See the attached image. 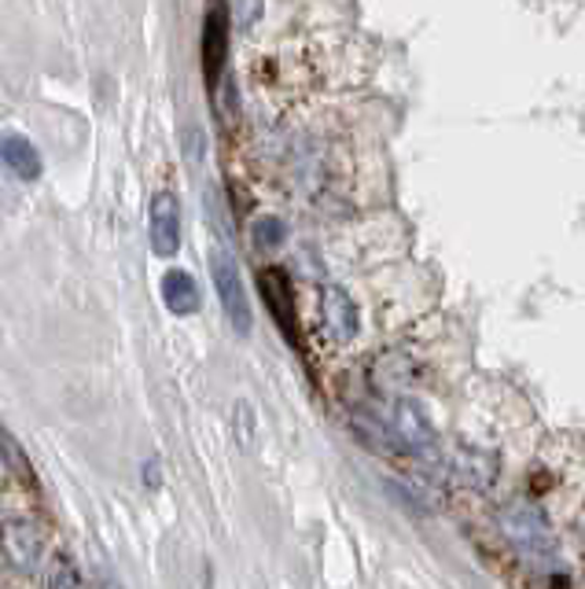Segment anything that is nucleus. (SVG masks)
I'll list each match as a JSON object with an SVG mask.
<instances>
[{"instance_id": "nucleus-1", "label": "nucleus", "mask_w": 585, "mask_h": 589, "mask_svg": "<svg viewBox=\"0 0 585 589\" xmlns=\"http://www.w3.org/2000/svg\"><path fill=\"white\" fill-rule=\"evenodd\" d=\"M500 531L505 538L524 553V560L530 564H552V531H549V520L541 515L535 504L527 501H516L500 512Z\"/></svg>"}, {"instance_id": "nucleus-2", "label": "nucleus", "mask_w": 585, "mask_h": 589, "mask_svg": "<svg viewBox=\"0 0 585 589\" xmlns=\"http://www.w3.org/2000/svg\"><path fill=\"white\" fill-rule=\"evenodd\" d=\"M211 273H214V288H217V299H222L228 324H233L239 335H247L250 324H255V313H250V299H247V288H244V277H239L236 262L222 255V251H214Z\"/></svg>"}, {"instance_id": "nucleus-3", "label": "nucleus", "mask_w": 585, "mask_h": 589, "mask_svg": "<svg viewBox=\"0 0 585 589\" xmlns=\"http://www.w3.org/2000/svg\"><path fill=\"white\" fill-rule=\"evenodd\" d=\"M151 251L159 258H173L181 251V199L159 192L151 199Z\"/></svg>"}, {"instance_id": "nucleus-4", "label": "nucleus", "mask_w": 585, "mask_h": 589, "mask_svg": "<svg viewBox=\"0 0 585 589\" xmlns=\"http://www.w3.org/2000/svg\"><path fill=\"white\" fill-rule=\"evenodd\" d=\"M228 19H233V8L228 4H214L203 19V74L211 89H217V78H222V70H225Z\"/></svg>"}, {"instance_id": "nucleus-5", "label": "nucleus", "mask_w": 585, "mask_h": 589, "mask_svg": "<svg viewBox=\"0 0 585 589\" xmlns=\"http://www.w3.org/2000/svg\"><path fill=\"white\" fill-rule=\"evenodd\" d=\"M398 431H402L405 446H409L416 457L435 460V454H438V435H435L431 420L424 416V409L416 405V402H402V405H398Z\"/></svg>"}, {"instance_id": "nucleus-6", "label": "nucleus", "mask_w": 585, "mask_h": 589, "mask_svg": "<svg viewBox=\"0 0 585 589\" xmlns=\"http://www.w3.org/2000/svg\"><path fill=\"white\" fill-rule=\"evenodd\" d=\"M258 284H262L266 307H269V313L277 318L280 332H284L288 340H295V307H291V291H288L284 269H277V266L262 269V273H258Z\"/></svg>"}, {"instance_id": "nucleus-7", "label": "nucleus", "mask_w": 585, "mask_h": 589, "mask_svg": "<svg viewBox=\"0 0 585 589\" xmlns=\"http://www.w3.org/2000/svg\"><path fill=\"white\" fill-rule=\"evenodd\" d=\"M162 302L173 318H192L200 313V288H195L192 273L184 269H166L162 277Z\"/></svg>"}, {"instance_id": "nucleus-8", "label": "nucleus", "mask_w": 585, "mask_h": 589, "mask_svg": "<svg viewBox=\"0 0 585 589\" xmlns=\"http://www.w3.org/2000/svg\"><path fill=\"white\" fill-rule=\"evenodd\" d=\"M324 324H328L331 340L347 343L358 332V307L350 302V294L342 288H328L324 291Z\"/></svg>"}, {"instance_id": "nucleus-9", "label": "nucleus", "mask_w": 585, "mask_h": 589, "mask_svg": "<svg viewBox=\"0 0 585 589\" xmlns=\"http://www.w3.org/2000/svg\"><path fill=\"white\" fill-rule=\"evenodd\" d=\"M4 163L19 181H37L41 177V155L37 147L19 133H8L4 136Z\"/></svg>"}, {"instance_id": "nucleus-10", "label": "nucleus", "mask_w": 585, "mask_h": 589, "mask_svg": "<svg viewBox=\"0 0 585 589\" xmlns=\"http://www.w3.org/2000/svg\"><path fill=\"white\" fill-rule=\"evenodd\" d=\"M4 553H8V560H12L15 567H23V571H34L37 556H41V542H37V534L26 527V523H8Z\"/></svg>"}, {"instance_id": "nucleus-11", "label": "nucleus", "mask_w": 585, "mask_h": 589, "mask_svg": "<svg viewBox=\"0 0 585 589\" xmlns=\"http://www.w3.org/2000/svg\"><path fill=\"white\" fill-rule=\"evenodd\" d=\"M48 578H52V589H75L78 586L75 567H70L67 556H59V553L48 556Z\"/></svg>"}, {"instance_id": "nucleus-12", "label": "nucleus", "mask_w": 585, "mask_h": 589, "mask_svg": "<svg viewBox=\"0 0 585 589\" xmlns=\"http://www.w3.org/2000/svg\"><path fill=\"white\" fill-rule=\"evenodd\" d=\"M4 460H8V471H12V476H19L23 482L30 479V460L23 457V449H19L12 431H4Z\"/></svg>"}, {"instance_id": "nucleus-13", "label": "nucleus", "mask_w": 585, "mask_h": 589, "mask_svg": "<svg viewBox=\"0 0 585 589\" xmlns=\"http://www.w3.org/2000/svg\"><path fill=\"white\" fill-rule=\"evenodd\" d=\"M255 229H266V236H255L258 240V247H277L280 244V240H284V236H280V221L277 218H266V221H258V225Z\"/></svg>"}, {"instance_id": "nucleus-14", "label": "nucleus", "mask_w": 585, "mask_h": 589, "mask_svg": "<svg viewBox=\"0 0 585 589\" xmlns=\"http://www.w3.org/2000/svg\"><path fill=\"white\" fill-rule=\"evenodd\" d=\"M233 15L244 19V26H247V19L262 15V4H233Z\"/></svg>"}]
</instances>
